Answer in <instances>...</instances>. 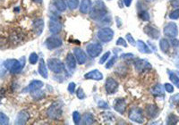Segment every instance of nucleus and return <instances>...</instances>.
Here are the masks:
<instances>
[{
    "mask_svg": "<svg viewBox=\"0 0 179 125\" xmlns=\"http://www.w3.org/2000/svg\"><path fill=\"white\" fill-rule=\"evenodd\" d=\"M127 39H128V41H129V42L131 43L133 46H135V44H136V43H135V41L133 39V38L131 37V35H127Z\"/></svg>",
    "mask_w": 179,
    "mask_h": 125,
    "instance_id": "nucleus-36",
    "label": "nucleus"
},
{
    "mask_svg": "<svg viewBox=\"0 0 179 125\" xmlns=\"http://www.w3.org/2000/svg\"><path fill=\"white\" fill-rule=\"evenodd\" d=\"M117 45H118V46H123V47H126V43H125V41L123 39H122V38H120V39L117 40Z\"/></svg>",
    "mask_w": 179,
    "mask_h": 125,
    "instance_id": "nucleus-33",
    "label": "nucleus"
},
{
    "mask_svg": "<svg viewBox=\"0 0 179 125\" xmlns=\"http://www.w3.org/2000/svg\"><path fill=\"white\" fill-rule=\"evenodd\" d=\"M17 63V61L16 60H14V59H10V60H7L5 62V67L6 70H12L13 67L15 65V64Z\"/></svg>",
    "mask_w": 179,
    "mask_h": 125,
    "instance_id": "nucleus-22",
    "label": "nucleus"
},
{
    "mask_svg": "<svg viewBox=\"0 0 179 125\" xmlns=\"http://www.w3.org/2000/svg\"><path fill=\"white\" fill-rule=\"evenodd\" d=\"M99 106L101 107V108H108V104H106V103L103 102V101H100V102L99 103Z\"/></svg>",
    "mask_w": 179,
    "mask_h": 125,
    "instance_id": "nucleus-35",
    "label": "nucleus"
},
{
    "mask_svg": "<svg viewBox=\"0 0 179 125\" xmlns=\"http://www.w3.org/2000/svg\"><path fill=\"white\" fill-rule=\"evenodd\" d=\"M160 45H161L162 50H163V51H167V47H168V46H167L168 44H167V40H165V39L161 40Z\"/></svg>",
    "mask_w": 179,
    "mask_h": 125,
    "instance_id": "nucleus-28",
    "label": "nucleus"
},
{
    "mask_svg": "<svg viewBox=\"0 0 179 125\" xmlns=\"http://www.w3.org/2000/svg\"><path fill=\"white\" fill-rule=\"evenodd\" d=\"M137 47H138V49L140 50L142 53H150V49L148 48V47L146 46L142 41H138L137 43Z\"/></svg>",
    "mask_w": 179,
    "mask_h": 125,
    "instance_id": "nucleus-20",
    "label": "nucleus"
},
{
    "mask_svg": "<svg viewBox=\"0 0 179 125\" xmlns=\"http://www.w3.org/2000/svg\"><path fill=\"white\" fill-rule=\"evenodd\" d=\"M54 2H55L56 6L58 8V10H60V11L66 10V3H64V0H54Z\"/></svg>",
    "mask_w": 179,
    "mask_h": 125,
    "instance_id": "nucleus-21",
    "label": "nucleus"
},
{
    "mask_svg": "<svg viewBox=\"0 0 179 125\" xmlns=\"http://www.w3.org/2000/svg\"><path fill=\"white\" fill-rule=\"evenodd\" d=\"M74 51H75V55L76 56L77 62L80 64H83L86 62V60H87V56H86L85 52H83L82 49L77 48V47L74 49Z\"/></svg>",
    "mask_w": 179,
    "mask_h": 125,
    "instance_id": "nucleus-8",
    "label": "nucleus"
},
{
    "mask_svg": "<svg viewBox=\"0 0 179 125\" xmlns=\"http://www.w3.org/2000/svg\"><path fill=\"white\" fill-rule=\"evenodd\" d=\"M43 27H44V22L41 19H39L34 22V30L37 35H39L42 32Z\"/></svg>",
    "mask_w": 179,
    "mask_h": 125,
    "instance_id": "nucleus-15",
    "label": "nucleus"
},
{
    "mask_svg": "<svg viewBox=\"0 0 179 125\" xmlns=\"http://www.w3.org/2000/svg\"><path fill=\"white\" fill-rule=\"evenodd\" d=\"M66 65L67 67L71 70H74L76 66V60L75 56L72 55V53H69L66 55Z\"/></svg>",
    "mask_w": 179,
    "mask_h": 125,
    "instance_id": "nucleus-11",
    "label": "nucleus"
},
{
    "mask_svg": "<svg viewBox=\"0 0 179 125\" xmlns=\"http://www.w3.org/2000/svg\"><path fill=\"white\" fill-rule=\"evenodd\" d=\"M66 2L71 9H75V8H76L79 4L78 0H66Z\"/></svg>",
    "mask_w": 179,
    "mask_h": 125,
    "instance_id": "nucleus-24",
    "label": "nucleus"
},
{
    "mask_svg": "<svg viewBox=\"0 0 179 125\" xmlns=\"http://www.w3.org/2000/svg\"><path fill=\"white\" fill-rule=\"evenodd\" d=\"M46 45L48 49H53V48H56L62 45V40L59 38L56 37H51L48 38L46 41Z\"/></svg>",
    "mask_w": 179,
    "mask_h": 125,
    "instance_id": "nucleus-7",
    "label": "nucleus"
},
{
    "mask_svg": "<svg viewBox=\"0 0 179 125\" xmlns=\"http://www.w3.org/2000/svg\"><path fill=\"white\" fill-rule=\"evenodd\" d=\"M62 114V109H61V105L56 102L54 103L50 107L49 109L47 110V115L49 116L52 119H58L59 118Z\"/></svg>",
    "mask_w": 179,
    "mask_h": 125,
    "instance_id": "nucleus-2",
    "label": "nucleus"
},
{
    "mask_svg": "<svg viewBox=\"0 0 179 125\" xmlns=\"http://www.w3.org/2000/svg\"><path fill=\"white\" fill-rule=\"evenodd\" d=\"M125 105L126 104L125 102V99H122V98L117 99L115 103H114V108L116 109V111H117L120 114H124L125 110Z\"/></svg>",
    "mask_w": 179,
    "mask_h": 125,
    "instance_id": "nucleus-9",
    "label": "nucleus"
},
{
    "mask_svg": "<svg viewBox=\"0 0 179 125\" xmlns=\"http://www.w3.org/2000/svg\"><path fill=\"white\" fill-rule=\"evenodd\" d=\"M61 24L56 22H49V30L52 33H58L61 30Z\"/></svg>",
    "mask_w": 179,
    "mask_h": 125,
    "instance_id": "nucleus-19",
    "label": "nucleus"
},
{
    "mask_svg": "<svg viewBox=\"0 0 179 125\" xmlns=\"http://www.w3.org/2000/svg\"><path fill=\"white\" fill-rule=\"evenodd\" d=\"M39 72L43 78H47V67L45 65V62L43 59L40 60L39 62Z\"/></svg>",
    "mask_w": 179,
    "mask_h": 125,
    "instance_id": "nucleus-18",
    "label": "nucleus"
},
{
    "mask_svg": "<svg viewBox=\"0 0 179 125\" xmlns=\"http://www.w3.org/2000/svg\"><path fill=\"white\" fill-rule=\"evenodd\" d=\"M39 60V56L36 53H31L29 58V61L31 64H35Z\"/></svg>",
    "mask_w": 179,
    "mask_h": 125,
    "instance_id": "nucleus-23",
    "label": "nucleus"
},
{
    "mask_svg": "<svg viewBox=\"0 0 179 125\" xmlns=\"http://www.w3.org/2000/svg\"><path fill=\"white\" fill-rule=\"evenodd\" d=\"M170 15H171V16H170L171 18H174V19L178 18V16H179V10H176V11L171 13V14H170Z\"/></svg>",
    "mask_w": 179,
    "mask_h": 125,
    "instance_id": "nucleus-34",
    "label": "nucleus"
},
{
    "mask_svg": "<svg viewBox=\"0 0 179 125\" xmlns=\"http://www.w3.org/2000/svg\"><path fill=\"white\" fill-rule=\"evenodd\" d=\"M102 51V47L100 44H90L87 47V52L92 57H96L99 55Z\"/></svg>",
    "mask_w": 179,
    "mask_h": 125,
    "instance_id": "nucleus-5",
    "label": "nucleus"
},
{
    "mask_svg": "<svg viewBox=\"0 0 179 125\" xmlns=\"http://www.w3.org/2000/svg\"><path fill=\"white\" fill-rule=\"evenodd\" d=\"M83 122L85 124H92L93 122V116L91 114H85L83 118Z\"/></svg>",
    "mask_w": 179,
    "mask_h": 125,
    "instance_id": "nucleus-25",
    "label": "nucleus"
},
{
    "mask_svg": "<svg viewBox=\"0 0 179 125\" xmlns=\"http://www.w3.org/2000/svg\"><path fill=\"white\" fill-rule=\"evenodd\" d=\"M34 2H38V3H41L42 2V0H33Z\"/></svg>",
    "mask_w": 179,
    "mask_h": 125,
    "instance_id": "nucleus-39",
    "label": "nucleus"
},
{
    "mask_svg": "<svg viewBox=\"0 0 179 125\" xmlns=\"http://www.w3.org/2000/svg\"><path fill=\"white\" fill-rule=\"evenodd\" d=\"M8 122H9V120H8V118L6 117V116L3 114V113H1L0 114V123L1 124H8Z\"/></svg>",
    "mask_w": 179,
    "mask_h": 125,
    "instance_id": "nucleus-27",
    "label": "nucleus"
},
{
    "mask_svg": "<svg viewBox=\"0 0 179 125\" xmlns=\"http://www.w3.org/2000/svg\"><path fill=\"white\" fill-rule=\"evenodd\" d=\"M29 119V114L25 112H22L19 114L17 120H16V124H25L27 120Z\"/></svg>",
    "mask_w": 179,
    "mask_h": 125,
    "instance_id": "nucleus-16",
    "label": "nucleus"
},
{
    "mask_svg": "<svg viewBox=\"0 0 179 125\" xmlns=\"http://www.w3.org/2000/svg\"><path fill=\"white\" fill-rule=\"evenodd\" d=\"M109 55H110V52H108V53H106L102 57H101V59L100 60V64H104L106 61L108 60V58L109 57Z\"/></svg>",
    "mask_w": 179,
    "mask_h": 125,
    "instance_id": "nucleus-30",
    "label": "nucleus"
},
{
    "mask_svg": "<svg viewBox=\"0 0 179 125\" xmlns=\"http://www.w3.org/2000/svg\"><path fill=\"white\" fill-rule=\"evenodd\" d=\"M164 32H165V34L166 35H167V36H175V35H176V26L174 24V23H172V24H169V25H167V26L165 28V30H164Z\"/></svg>",
    "mask_w": 179,
    "mask_h": 125,
    "instance_id": "nucleus-13",
    "label": "nucleus"
},
{
    "mask_svg": "<svg viewBox=\"0 0 179 125\" xmlns=\"http://www.w3.org/2000/svg\"><path fill=\"white\" fill-rule=\"evenodd\" d=\"M116 59H117V57L116 56H114L113 58H111V60H109L108 63H107V66H106V68H110V67H112L113 66V64H114V63L116 62Z\"/></svg>",
    "mask_w": 179,
    "mask_h": 125,
    "instance_id": "nucleus-29",
    "label": "nucleus"
},
{
    "mask_svg": "<svg viewBox=\"0 0 179 125\" xmlns=\"http://www.w3.org/2000/svg\"><path fill=\"white\" fill-rule=\"evenodd\" d=\"M85 79H89V80H100L103 78L102 73L98 71V70H94L91 72H89L87 74H85L84 76Z\"/></svg>",
    "mask_w": 179,
    "mask_h": 125,
    "instance_id": "nucleus-10",
    "label": "nucleus"
},
{
    "mask_svg": "<svg viewBox=\"0 0 179 125\" xmlns=\"http://www.w3.org/2000/svg\"><path fill=\"white\" fill-rule=\"evenodd\" d=\"M91 5H92V3L90 0H83L82 4H81V7H80V10L82 13L83 14H86L89 12L90 8H91Z\"/></svg>",
    "mask_w": 179,
    "mask_h": 125,
    "instance_id": "nucleus-17",
    "label": "nucleus"
},
{
    "mask_svg": "<svg viewBox=\"0 0 179 125\" xmlns=\"http://www.w3.org/2000/svg\"><path fill=\"white\" fill-rule=\"evenodd\" d=\"M131 1L132 0H125V3L126 6H129L130 5H131Z\"/></svg>",
    "mask_w": 179,
    "mask_h": 125,
    "instance_id": "nucleus-38",
    "label": "nucleus"
},
{
    "mask_svg": "<svg viewBox=\"0 0 179 125\" xmlns=\"http://www.w3.org/2000/svg\"><path fill=\"white\" fill-rule=\"evenodd\" d=\"M22 31H17V30H14L11 36H10V39L11 40L13 41V43H19L22 40Z\"/></svg>",
    "mask_w": 179,
    "mask_h": 125,
    "instance_id": "nucleus-12",
    "label": "nucleus"
},
{
    "mask_svg": "<svg viewBox=\"0 0 179 125\" xmlns=\"http://www.w3.org/2000/svg\"><path fill=\"white\" fill-rule=\"evenodd\" d=\"M75 84L74 82H72L69 84V87H68V90H69V92L70 93H74L75 92Z\"/></svg>",
    "mask_w": 179,
    "mask_h": 125,
    "instance_id": "nucleus-32",
    "label": "nucleus"
},
{
    "mask_svg": "<svg viewBox=\"0 0 179 125\" xmlns=\"http://www.w3.org/2000/svg\"><path fill=\"white\" fill-rule=\"evenodd\" d=\"M129 117L132 121L138 122V123H142L143 122V117H142V111L138 108H134V109H131L129 113Z\"/></svg>",
    "mask_w": 179,
    "mask_h": 125,
    "instance_id": "nucleus-4",
    "label": "nucleus"
},
{
    "mask_svg": "<svg viewBox=\"0 0 179 125\" xmlns=\"http://www.w3.org/2000/svg\"><path fill=\"white\" fill-rule=\"evenodd\" d=\"M118 88V83L112 78H109L107 80L106 82V90H107L108 94H114L117 90Z\"/></svg>",
    "mask_w": 179,
    "mask_h": 125,
    "instance_id": "nucleus-6",
    "label": "nucleus"
},
{
    "mask_svg": "<svg viewBox=\"0 0 179 125\" xmlns=\"http://www.w3.org/2000/svg\"><path fill=\"white\" fill-rule=\"evenodd\" d=\"M47 64H48L49 69L56 73H59L62 71H64V69L63 63L58 59H56V58H52V59L48 60Z\"/></svg>",
    "mask_w": 179,
    "mask_h": 125,
    "instance_id": "nucleus-1",
    "label": "nucleus"
},
{
    "mask_svg": "<svg viewBox=\"0 0 179 125\" xmlns=\"http://www.w3.org/2000/svg\"><path fill=\"white\" fill-rule=\"evenodd\" d=\"M73 119H74V122L75 124H78L80 122V120H81L80 114L78 112H74V114H73Z\"/></svg>",
    "mask_w": 179,
    "mask_h": 125,
    "instance_id": "nucleus-26",
    "label": "nucleus"
},
{
    "mask_svg": "<svg viewBox=\"0 0 179 125\" xmlns=\"http://www.w3.org/2000/svg\"><path fill=\"white\" fill-rule=\"evenodd\" d=\"M166 87H167V89L169 91V92H171V91H173V88L171 89V86H170L169 84H167V85H166Z\"/></svg>",
    "mask_w": 179,
    "mask_h": 125,
    "instance_id": "nucleus-37",
    "label": "nucleus"
},
{
    "mask_svg": "<svg viewBox=\"0 0 179 125\" xmlns=\"http://www.w3.org/2000/svg\"><path fill=\"white\" fill-rule=\"evenodd\" d=\"M114 32L110 29H103L98 32V37L103 42H108L113 38Z\"/></svg>",
    "mask_w": 179,
    "mask_h": 125,
    "instance_id": "nucleus-3",
    "label": "nucleus"
},
{
    "mask_svg": "<svg viewBox=\"0 0 179 125\" xmlns=\"http://www.w3.org/2000/svg\"><path fill=\"white\" fill-rule=\"evenodd\" d=\"M41 87H43V82L39 81V80H33L29 86V90L31 91V92H33V91L40 89Z\"/></svg>",
    "mask_w": 179,
    "mask_h": 125,
    "instance_id": "nucleus-14",
    "label": "nucleus"
},
{
    "mask_svg": "<svg viewBox=\"0 0 179 125\" xmlns=\"http://www.w3.org/2000/svg\"><path fill=\"white\" fill-rule=\"evenodd\" d=\"M77 97H78L80 99H83V98L85 97V95H84V92H83V89L79 88V89H78V91H77Z\"/></svg>",
    "mask_w": 179,
    "mask_h": 125,
    "instance_id": "nucleus-31",
    "label": "nucleus"
}]
</instances>
